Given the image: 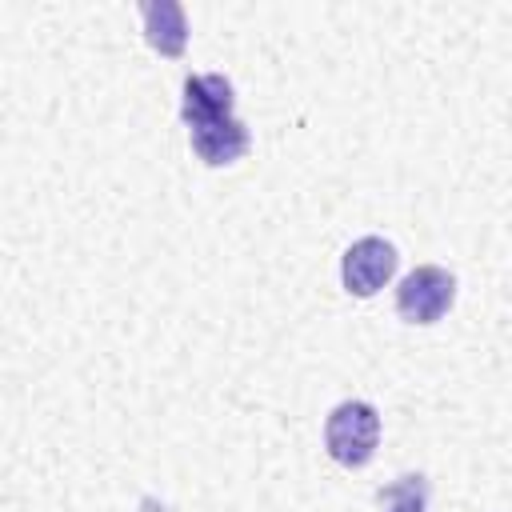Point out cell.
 I'll use <instances>...</instances> for the list:
<instances>
[{"label": "cell", "mask_w": 512, "mask_h": 512, "mask_svg": "<svg viewBox=\"0 0 512 512\" xmlns=\"http://www.w3.org/2000/svg\"><path fill=\"white\" fill-rule=\"evenodd\" d=\"M428 508V480L424 476H400L380 492V512H424Z\"/></svg>", "instance_id": "8992f818"}, {"label": "cell", "mask_w": 512, "mask_h": 512, "mask_svg": "<svg viewBox=\"0 0 512 512\" xmlns=\"http://www.w3.org/2000/svg\"><path fill=\"white\" fill-rule=\"evenodd\" d=\"M452 300H456V280L436 264L412 268L396 288V312L408 324H436L452 308Z\"/></svg>", "instance_id": "3957f363"}, {"label": "cell", "mask_w": 512, "mask_h": 512, "mask_svg": "<svg viewBox=\"0 0 512 512\" xmlns=\"http://www.w3.org/2000/svg\"><path fill=\"white\" fill-rule=\"evenodd\" d=\"M380 416L368 400H344L324 420V448L344 468H364L376 456Z\"/></svg>", "instance_id": "7a4b0ae2"}, {"label": "cell", "mask_w": 512, "mask_h": 512, "mask_svg": "<svg viewBox=\"0 0 512 512\" xmlns=\"http://www.w3.org/2000/svg\"><path fill=\"white\" fill-rule=\"evenodd\" d=\"M144 16V36L160 56H180L188 44V20L184 8L176 0H160V4H140Z\"/></svg>", "instance_id": "5b68a950"}, {"label": "cell", "mask_w": 512, "mask_h": 512, "mask_svg": "<svg viewBox=\"0 0 512 512\" xmlns=\"http://www.w3.org/2000/svg\"><path fill=\"white\" fill-rule=\"evenodd\" d=\"M396 272V248L380 236H364L356 244H348L344 260H340V280L352 296H376Z\"/></svg>", "instance_id": "277c9868"}, {"label": "cell", "mask_w": 512, "mask_h": 512, "mask_svg": "<svg viewBox=\"0 0 512 512\" xmlns=\"http://www.w3.org/2000/svg\"><path fill=\"white\" fill-rule=\"evenodd\" d=\"M184 124L196 156L212 168L232 164L248 152V128L232 116V84L216 72L184 80Z\"/></svg>", "instance_id": "6da1fadb"}]
</instances>
